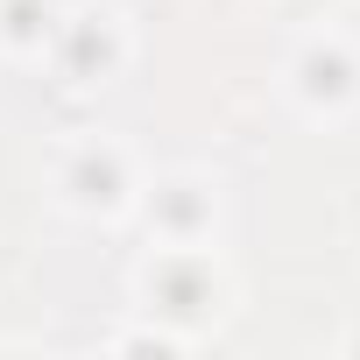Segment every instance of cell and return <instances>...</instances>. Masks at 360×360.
<instances>
[{"mask_svg":"<svg viewBox=\"0 0 360 360\" xmlns=\"http://www.w3.org/2000/svg\"><path fill=\"white\" fill-rule=\"evenodd\" d=\"M141 304L191 339L198 325H212V318L226 311V269H219L205 248H162V255L141 269Z\"/></svg>","mask_w":360,"mask_h":360,"instance_id":"obj_1","label":"cell"},{"mask_svg":"<svg viewBox=\"0 0 360 360\" xmlns=\"http://www.w3.org/2000/svg\"><path fill=\"white\" fill-rule=\"evenodd\" d=\"M141 219H148V233L162 248H205L212 226H219V191L205 176H162L141 198Z\"/></svg>","mask_w":360,"mask_h":360,"instance_id":"obj_2","label":"cell"},{"mask_svg":"<svg viewBox=\"0 0 360 360\" xmlns=\"http://www.w3.org/2000/svg\"><path fill=\"white\" fill-rule=\"evenodd\" d=\"M57 191L71 212H120L134 198V162L113 148V141H85L71 148V162L57 169Z\"/></svg>","mask_w":360,"mask_h":360,"instance_id":"obj_3","label":"cell"},{"mask_svg":"<svg viewBox=\"0 0 360 360\" xmlns=\"http://www.w3.org/2000/svg\"><path fill=\"white\" fill-rule=\"evenodd\" d=\"M290 92H297L311 113H339V106H353V99H360V57H353V43H339V36L304 43L297 64H290Z\"/></svg>","mask_w":360,"mask_h":360,"instance_id":"obj_4","label":"cell"},{"mask_svg":"<svg viewBox=\"0 0 360 360\" xmlns=\"http://www.w3.org/2000/svg\"><path fill=\"white\" fill-rule=\"evenodd\" d=\"M57 0H0V50L8 57H36L57 36Z\"/></svg>","mask_w":360,"mask_h":360,"instance_id":"obj_5","label":"cell"}]
</instances>
